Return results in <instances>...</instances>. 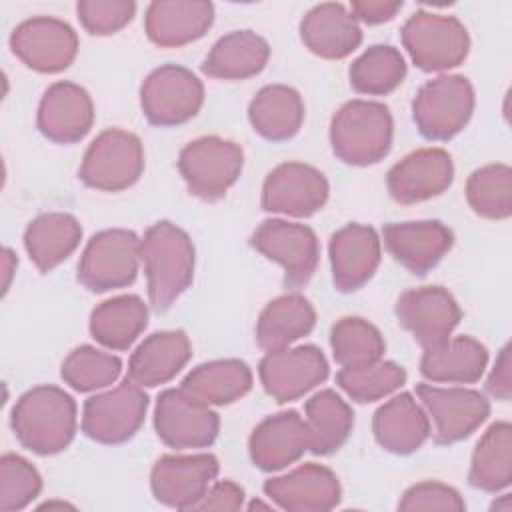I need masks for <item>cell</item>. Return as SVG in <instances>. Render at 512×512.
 <instances>
[{"label": "cell", "instance_id": "1", "mask_svg": "<svg viewBox=\"0 0 512 512\" xmlns=\"http://www.w3.org/2000/svg\"><path fill=\"white\" fill-rule=\"evenodd\" d=\"M148 302L154 312H166L192 284L196 252L190 236L176 224L160 220L140 240Z\"/></svg>", "mask_w": 512, "mask_h": 512}, {"label": "cell", "instance_id": "2", "mask_svg": "<svg viewBox=\"0 0 512 512\" xmlns=\"http://www.w3.org/2000/svg\"><path fill=\"white\" fill-rule=\"evenodd\" d=\"M16 440L38 456H52L70 446L76 434V402L58 386L26 390L10 412Z\"/></svg>", "mask_w": 512, "mask_h": 512}, {"label": "cell", "instance_id": "3", "mask_svg": "<svg viewBox=\"0 0 512 512\" xmlns=\"http://www.w3.org/2000/svg\"><path fill=\"white\" fill-rule=\"evenodd\" d=\"M394 122L386 104L350 100L342 104L330 122L332 152L350 166H370L388 156Z\"/></svg>", "mask_w": 512, "mask_h": 512}, {"label": "cell", "instance_id": "4", "mask_svg": "<svg viewBox=\"0 0 512 512\" xmlns=\"http://www.w3.org/2000/svg\"><path fill=\"white\" fill-rule=\"evenodd\" d=\"M402 46L416 68L442 72L460 66L470 52V36L454 16L416 10L402 26Z\"/></svg>", "mask_w": 512, "mask_h": 512}, {"label": "cell", "instance_id": "5", "mask_svg": "<svg viewBox=\"0 0 512 512\" xmlns=\"http://www.w3.org/2000/svg\"><path fill=\"white\" fill-rule=\"evenodd\" d=\"M474 112V88L466 76L444 74L420 86L412 118L426 140L446 142L468 124Z\"/></svg>", "mask_w": 512, "mask_h": 512}, {"label": "cell", "instance_id": "6", "mask_svg": "<svg viewBox=\"0 0 512 512\" xmlns=\"http://www.w3.org/2000/svg\"><path fill=\"white\" fill-rule=\"evenodd\" d=\"M144 172V148L136 134L122 128L100 132L84 152L78 178L100 192H120Z\"/></svg>", "mask_w": 512, "mask_h": 512}, {"label": "cell", "instance_id": "7", "mask_svg": "<svg viewBox=\"0 0 512 512\" xmlns=\"http://www.w3.org/2000/svg\"><path fill=\"white\" fill-rule=\"evenodd\" d=\"M244 166L242 148L220 136H200L178 154V172L190 194L214 202L238 180Z\"/></svg>", "mask_w": 512, "mask_h": 512}, {"label": "cell", "instance_id": "8", "mask_svg": "<svg viewBox=\"0 0 512 512\" xmlns=\"http://www.w3.org/2000/svg\"><path fill=\"white\" fill-rule=\"evenodd\" d=\"M140 238L126 228L96 232L78 262V282L90 292L130 286L138 276Z\"/></svg>", "mask_w": 512, "mask_h": 512}, {"label": "cell", "instance_id": "9", "mask_svg": "<svg viewBox=\"0 0 512 512\" xmlns=\"http://www.w3.org/2000/svg\"><path fill=\"white\" fill-rule=\"evenodd\" d=\"M204 104V86L196 74L178 64L152 70L140 86V106L152 126L168 128L192 120Z\"/></svg>", "mask_w": 512, "mask_h": 512}, {"label": "cell", "instance_id": "10", "mask_svg": "<svg viewBox=\"0 0 512 512\" xmlns=\"http://www.w3.org/2000/svg\"><path fill=\"white\" fill-rule=\"evenodd\" d=\"M250 244L284 268V286L290 290L306 286L318 268L320 244L310 226L270 218L252 232Z\"/></svg>", "mask_w": 512, "mask_h": 512}, {"label": "cell", "instance_id": "11", "mask_svg": "<svg viewBox=\"0 0 512 512\" xmlns=\"http://www.w3.org/2000/svg\"><path fill=\"white\" fill-rule=\"evenodd\" d=\"M148 396L126 378L116 388L90 396L82 408V432L98 444H124L144 424Z\"/></svg>", "mask_w": 512, "mask_h": 512}, {"label": "cell", "instance_id": "12", "mask_svg": "<svg viewBox=\"0 0 512 512\" xmlns=\"http://www.w3.org/2000/svg\"><path fill=\"white\" fill-rule=\"evenodd\" d=\"M416 394L434 422V442L448 446L468 438L490 416V402L472 388L416 384Z\"/></svg>", "mask_w": 512, "mask_h": 512}, {"label": "cell", "instance_id": "13", "mask_svg": "<svg viewBox=\"0 0 512 512\" xmlns=\"http://www.w3.org/2000/svg\"><path fill=\"white\" fill-rule=\"evenodd\" d=\"M154 428L170 448H208L218 436L220 418L210 406L194 400L182 388H168L156 400Z\"/></svg>", "mask_w": 512, "mask_h": 512}, {"label": "cell", "instance_id": "14", "mask_svg": "<svg viewBox=\"0 0 512 512\" xmlns=\"http://www.w3.org/2000/svg\"><path fill=\"white\" fill-rule=\"evenodd\" d=\"M264 392L278 404L308 394L328 378V360L314 344L266 352L258 364Z\"/></svg>", "mask_w": 512, "mask_h": 512}, {"label": "cell", "instance_id": "15", "mask_svg": "<svg viewBox=\"0 0 512 512\" xmlns=\"http://www.w3.org/2000/svg\"><path fill=\"white\" fill-rule=\"evenodd\" d=\"M10 48L28 68L42 74H56L74 62L78 36L64 20L34 16L12 30Z\"/></svg>", "mask_w": 512, "mask_h": 512}, {"label": "cell", "instance_id": "16", "mask_svg": "<svg viewBox=\"0 0 512 512\" xmlns=\"http://www.w3.org/2000/svg\"><path fill=\"white\" fill-rule=\"evenodd\" d=\"M326 176L304 162H284L268 172L262 184L260 206L272 214L308 218L328 200Z\"/></svg>", "mask_w": 512, "mask_h": 512}, {"label": "cell", "instance_id": "17", "mask_svg": "<svg viewBox=\"0 0 512 512\" xmlns=\"http://www.w3.org/2000/svg\"><path fill=\"white\" fill-rule=\"evenodd\" d=\"M396 318L426 350L450 340L462 320L454 296L442 286H420L402 292L396 300Z\"/></svg>", "mask_w": 512, "mask_h": 512}, {"label": "cell", "instance_id": "18", "mask_svg": "<svg viewBox=\"0 0 512 512\" xmlns=\"http://www.w3.org/2000/svg\"><path fill=\"white\" fill-rule=\"evenodd\" d=\"M218 470L220 464L214 454H166L152 466L150 490L168 508L194 510L218 476Z\"/></svg>", "mask_w": 512, "mask_h": 512}, {"label": "cell", "instance_id": "19", "mask_svg": "<svg viewBox=\"0 0 512 512\" xmlns=\"http://www.w3.org/2000/svg\"><path fill=\"white\" fill-rule=\"evenodd\" d=\"M452 180V156L444 148H420L390 168L386 188L398 204H416L440 196Z\"/></svg>", "mask_w": 512, "mask_h": 512}, {"label": "cell", "instance_id": "20", "mask_svg": "<svg viewBox=\"0 0 512 512\" xmlns=\"http://www.w3.org/2000/svg\"><path fill=\"white\" fill-rule=\"evenodd\" d=\"M264 494L288 512H326L338 506L342 486L338 476L322 464L308 462L284 476L264 482Z\"/></svg>", "mask_w": 512, "mask_h": 512}, {"label": "cell", "instance_id": "21", "mask_svg": "<svg viewBox=\"0 0 512 512\" xmlns=\"http://www.w3.org/2000/svg\"><path fill=\"white\" fill-rule=\"evenodd\" d=\"M94 124V104L90 94L74 82H54L44 92L36 126L54 144L80 142Z\"/></svg>", "mask_w": 512, "mask_h": 512}, {"label": "cell", "instance_id": "22", "mask_svg": "<svg viewBox=\"0 0 512 512\" xmlns=\"http://www.w3.org/2000/svg\"><path fill=\"white\" fill-rule=\"evenodd\" d=\"M382 238L388 254L416 276L430 272L454 244L452 230L440 220L390 222Z\"/></svg>", "mask_w": 512, "mask_h": 512}, {"label": "cell", "instance_id": "23", "mask_svg": "<svg viewBox=\"0 0 512 512\" xmlns=\"http://www.w3.org/2000/svg\"><path fill=\"white\" fill-rule=\"evenodd\" d=\"M328 254L336 290L356 292L374 276L380 264V236L372 226L346 224L330 236Z\"/></svg>", "mask_w": 512, "mask_h": 512}, {"label": "cell", "instance_id": "24", "mask_svg": "<svg viewBox=\"0 0 512 512\" xmlns=\"http://www.w3.org/2000/svg\"><path fill=\"white\" fill-rule=\"evenodd\" d=\"M306 450H310L308 428L296 410L264 418L248 440L250 460L262 472H278L300 460Z\"/></svg>", "mask_w": 512, "mask_h": 512}, {"label": "cell", "instance_id": "25", "mask_svg": "<svg viewBox=\"0 0 512 512\" xmlns=\"http://www.w3.org/2000/svg\"><path fill=\"white\" fill-rule=\"evenodd\" d=\"M214 22V4L206 0H154L146 8L144 30L160 48H180L202 38Z\"/></svg>", "mask_w": 512, "mask_h": 512}, {"label": "cell", "instance_id": "26", "mask_svg": "<svg viewBox=\"0 0 512 512\" xmlns=\"http://www.w3.org/2000/svg\"><path fill=\"white\" fill-rule=\"evenodd\" d=\"M300 38L312 54L324 60H342L360 46L362 28L344 4L324 2L306 12L300 22Z\"/></svg>", "mask_w": 512, "mask_h": 512}, {"label": "cell", "instance_id": "27", "mask_svg": "<svg viewBox=\"0 0 512 512\" xmlns=\"http://www.w3.org/2000/svg\"><path fill=\"white\" fill-rule=\"evenodd\" d=\"M192 344L182 330L154 332L132 352L128 374L140 388H154L170 382L190 360Z\"/></svg>", "mask_w": 512, "mask_h": 512}, {"label": "cell", "instance_id": "28", "mask_svg": "<svg viewBox=\"0 0 512 512\" xmlns=\"http://www.w3.org/2000/svg\"><path fill=\"white\" fill-rule=\"evenodd\" d=\"M372 432L380 448L406 456L416 452L430 436V420L410 392L384 402L372 416Z\"/></svg>", "mask_w": 512, "mask_h": 512}, {"label": "cell", "instance_id": "29", "mask_svg": "<svg viewBox=\"0 0 512 512\" xmlns=\"http://www.w3.org/2000/svg\"><path fill=\"white\" fill-rule=\"evenodd\" d=\"M270 58V44L252 30H234L216 40L202 62V72L216 80H246L260 74Z\"/></svg>", "mask_w": 512, "mask_h": 512}, {"label": "cell", "instance_id": "30", "mask_svg": "<svg viewBox=\"0 0 512 512\" xmlns=\"http://www.w3.org/2000/svg\"><path fill=\"white\" fill-rule=\"evenodd\" d=\"M248 120L252 130L264 140L286 142L302 128V96L298 90L286 84L264 86L248 104Z\"/></svg>", "mask_w": 512, "mask_h": 512}, {"label": "cell", "instance_id": "31", "mask_svg": "<svg viewBox=\"0 0 512 512\" xmlns=\"http://www.w3.org/2000/svg\"><path fill=\"white\" fill-rule=\"evenodd\" d=\"M488 364V350L472 336H456L426 348L420 358V374L430 382L474 384Z\"/></svg>", "mask_w": 512, "mask_h": 512}, {"label": "cell", "instance_id": "32", "mask_svg": "<svg viewBox=\"0 0 512 512\" xmlns=\"http://www.w3.org/2000/svg\"><path fill=\"white\" fill-rule=\"evenodd\" d=\"M82 226L66 212H46L36 216L24 230V248L40 272H52L80 244Z\"/></svg>", "mask_w": 512, "mask_h": 512}, {"label": "cell", "instance_id": "33", "mask_svg": "<svg viewBox=\"0 0 512 512\" xmlns=\"http://www.w3.org/2000/svg\"><path fill=\"white\" fill-rule=\"evenodd\" d=\"M180 388L206 406H226L250 392L252 372L238 358L212 360L192 368Z\"/></svg>", "mask_w": 512, "mask_h": 512}, {"label": "cell", "instance_id": "34", "mask_svg": "<svg viewBox=\"0 0 512 512\" xmlns=\"http://www.w3.org/2000/svg\"><path fill=\"white\" fill-rule=\"evenodd\" d=\"M316 324V310L302 294H284L266 304L256 322V344L266 350H282L308 336Z\"/></svg>", "mask_w": 512, "mask_h": 512}, {"label": "cell", "instance_id": "35", "mask_svg": "<svg viewBox=\"0 0 512 512\" xmlns=\"http://www.w3.org/2000/svg\"><path fill=\"white\" fill-rule=\"evenodd\" d=\"M148 324V306L136 294L100 302L90 314L92 338L110 350H128Z\"/></svg>", "mask_w": 512, "mask_h": 512}, {"label": "cell", "instance_id": "36", "mask_svg": "<svg viewBox=\"0 0 512 512\" xmlns=\"http://www.w3.org/2000/svg\"><path fill=\"white\" fill-rule=\"evenodd\" d=\"M304 412L310 452L330 456L340 450L354 426L352 408L334 390H320L306 400Z\"/></svg>", "mask_w": 512, "mask_h": 512}, {"label": "cell", "instance_id": "37", "mask_svg": "<svg viewBox=\"0 0 512 512\" xmlns=\"http://www.w3.org/2000/svg\"><path fill=\"white\" fill-rule=\"evenodd\" d=\"M512 482V426L494 422L478 440L468 470V484L482 492H500Z\"/></svg>", "mask_w": 512, "mask_h": 512}, {"label": "cell", "instance_id": "38", "mask_svg": "<svg viewBox=\"0 0 512 512\" xmlns=\"http://www.w3.org/2000/svg\"><path fill=\"white\" fill-rule=\"evenodd\" d=\"M406 76V62L398 48L374 44L364 50L348 70L350 86L358 94L386 96L396 90Z\"/></svg>", "mask_w": 512, "mask_h": 512}, {"label": "cell", "instance_id": "39", "mask_svg": "<svg viewBox=\"0 0 512 512\" xmlns=\"http://www.w3.org/2000/svg\"><path fill=\"white\" fill-rule=\"evenodd\" d=\"M332 356L342 368H362L382 360L386 344L380 330L360 316H344L330 330Z\"/></svg>", "mask_w": 512, "mask_h": 512}, {"label": "cell", "instance_id": "40", "mask_svg": "<svg viewBox=\"0 0 512 512\" xmlns=\"http://www.w3.org/2000/svg\"><path fill=\"white\" fill-rule=\"evenodd\" d=\"M466 200L474 214L506 220L512 214V170L508 164H486L466 182Z\"/></svg>", "mask_w": 512, "mask_h": 512}, {"label": "cell", "instance_id": "41", "mask_svg": "<svg viewBox=\"0 0 512 512\" xmlns=\"http://www.w3.org/2000/svg\"><path fill=\"white\" fill-rule=\"evenodd\" d=\"M120 372L122 360L118 356L88 344L74 348L60 368L62 380L76 392H94L106 388L118 380Z\"/></svg>", "mask_w": 512, "mask_h": 512}, {"label": "cell", "instance_id": "42", "mask_svg": "<svg viewBox=\"0 0 512 512\" xmlns=\"http://www.w3.org/2000/svg\"><path fill=\"white\" fill-rule=\"evenodd\" d=\"M406 382V370L392 360H378L362 368H342L336 384L358 404L376 402Z\"/></svg>", "mask_w": 512, "mask_h": 512}, {"label": "cell", "instance_id": "43", "mask_svg": "<svg viewBox=\"0 0 512 512\" xmlns=\"http://www.w3.org/2000/svg\"><path fill=\"white\" fill-rule=\"evenodd\" d=\"M42 490L38 470L18 454L0 458V510L16 512L26 508Z\"/></svg>", "mask_w": 512, "mask_h": 512}, {"label": "cell", "instance_id": "44", "mask_svg": "<svg viewBox=\"0 0 512 512\" xmlns=\"http://www.w3.org/2000/svg\"><path fill=\"white\" fill-rule=\"evenodd\" d=\"M78 20L92 36H110L122 30L136 14L132 0H80Z\"/></svg>", "mask_w": 512, "mask_h": 512}, {"label": "cell", "instance_id": "45", "mask_svg": "<svg viewBox=\"0 0 512 512\" xmlns=\"http://www.w3.org/2000/svg\"><path fill=\"white\" fill-rule=\"evenodd\" d=\"M398 510L402 512H416V510H446V512H462L466 510V502L448 484L436 482V480H426L410 486L400 502Z\"/></svg>", "mask_w": 512, "mask_h": 512}, {"label": "cell", "instance_id": "46", "mask_svg": "<svg viewBox=\"0 0 512 512\" xmlns=\"http://www.w3.org/2000/svg\"><path fill=\"white\" fill-rule=\"evenodd\" d=\"M244 506V490L232 480L212 482L206 490L204 498L196 504L194 510H222L234 512Z\"/></svg>", "mask_w": 512, "mask_h": 512}, {"label": "cell", "instance_id": "47", "mask_svg": "<svg viewBox=\"0 0 512 512\" xmlns=\"http://www.w3.org/2000/svg\"><path fill=\"white\" fill-rule=\"evenodd\" d=\"M400 10H402L400 0H352L350 2V14L356 18V22L360 20L370 26L392 20Z\"/></svg>", "mask_w": 512, "mask_h": 512}, {"label": "cell", "instance_id": "48", "mask_svg": "<svg viewBox=\"0 0 512 512\" xmlns=\"http://www.w3.org/2000/svg\"><path fill=\"white\" fill-rule=\"evenodd\" d=\"M486 392L496 398V400H510V392H512V374H510V346L506 344L498 358L496 364L486 380Z\"/></svg>", "mask_w": 512, "mask_h": 512}, {"label": "cell", "instance_id": "49", "mask_svg": "<svg viewBox=\"0 0 512 512\" xmlns=\"http://www.w3.org/2000/svg\"><path fill=\"white\" fill-rule=\"evenodd\" d=\"M16 264H18V260H16V256H14V252L10 250V248H2V270H4V292L8 290V286H10V278H12V274H14V270H16Z\"/></svg>", "mask_w": 512, "mask_h": 512}, {"label": "cell", "instance_id": "50", "mask_svg": "<svg viewBox=\"0 0 512 512\" xmlns=\"http://www.w3.org/2000/svg\"><path fill=\"white\" fill-rule=\"evenodd\" d=\"M492 508H496V510H504V512H510V510H512V500H510V494H504L500 502H494V504H492Z\"/></svg>", "mask_w": 512, "mask_h": 512}]
</instances>
